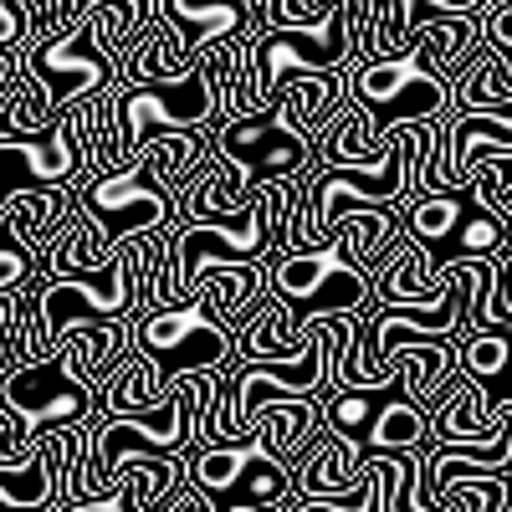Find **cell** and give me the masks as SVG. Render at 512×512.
Listing matches in <instances>:
<instances>
[{
  "instance_id": "cb8c5ba5",
  "label": "cell",
  "mask_w": 512,
  "mask_h": 512,
  "mask_svg": "<svg viewBox=\"0 0 512 512\" xmlns=\"http://www.w3.org/2000/svg\"><path fill=\"white\" fill-rule=\"evenodd\" d=\"M425 441H431V410H420L415 400H384L379 405V415H374V425H369V431H364V456L369 451H415V446H425Z\"/></svg>"
},
{
  "instance_id": "7402d4cb",
  "label": "cell",
  "mask_w": 512,
  "mask_h": 512,
  "mask_svg": "<svg viewBox=\"0 0 512 512\" xmlns=\"http://www.w3.org/2000/svg\"><path fill=\"white\" fill-rule=\"evenodd\" d=\"M395 231H400V210L395 205H359V210H349V216H338L328 246H338L349 262H359L374 277V267L395 246Z\"/></svg>"
},
{
  "instance_id": "5bb4252c",
  "label": "cell",
  "mask_w": 512,
  "mask_h": 512,
  "mask_svg": "<svg viewBox=\"0 0 512 512\" xmlns=\"http://www.w3.org/2000/svg\"><path fill=\"white\" fill-rule=\"evenodd\" d=\"M267 287H272V256H262V262H226V267L200 272L195 303L216 318L221 328L236 333V323H241L256 303H262Z\"/></svg>"
},
{
  "instance_id": "d6986e66",
  "label": "cell",
  "mask_w": 512,
  "mask_h": 512,
  "mask_svg": "<svg viewBox=\"0 0 512 512\" xmlns=\"http://www.w3.org/2000/svg\"><path fill=\"white\" fill-rule=\"evenodd\" d=\"M216 512H246V507H292V461L272 456L251 441L246 461L236 466V477L210 497Z\"/></svg>"
},
{
  "instance_id": "f35d334b",
  "label": "cell",
  "mask_w": 512,
  "mask_h": 512,
  "mask_svg": "<svg viewBox=\"0 0 512 512\" xmlns=\"http://www.w3.org/2000/svg\"><path fill=\"white\" fill-rule=\"evenodd\" d=\"M502 379H512V364H507V374H502Z\"/></svg>"
},
{
  "instance_id": "74e56055",
  "label": "cell",
  "mask_w": 512,
  "mask_h": 512,
  "mask_svg": "<svg viewBox=\"0 0 512 512\" xmlns=\"http://www.w3.org/2000/svg\"><path fill=\"white\" fill-rule=\"evenodd\" d=\"M88 6H98V0H67V16H72V21H77V16H82V11H88Z\"/></svg>"
},
{
  "instance_id": "ac0fdd59",
  "label": "cell",
  "mask_w": 512,
  "mask_h": 512,
  "mask_svg": "<svg viewBox=\"0 0 512 512\" xmlns=\"http://www.w3.org/2000/svg\"><path fill=\"white\" fill-rule=\"evenodd\" d=\"M318 431H323V400H308V395H277V400L262 405V415H256L251 441L262 446V451H272V456H282V461L297 466V461L308 456V446H313Z\"/></svg>"
},
{
  "instance_id": "836d02e7",
  "label": "cell",
  "mask_w": 512,
  "mask_h": 512,
  "mask_svg": "<svg viewBox=\"0 0 512 512\" xmlns=\"http://www.w3.org/2000/svg\"><path fill=\"white\" fill-rule=\"evenodd\" d=\"M482 41L512 67V0H507V6H492V11L482 16Z\"/></svg>"
},
{
  "instance_id": "2e32d148",
  "label": "cell",
  "mask_w": 512,
  "mask_h": 512,
  "mask_svg": "<svg viewBox=\"0 0 512 512\" xmlns=\"http://www.w3.org/2000/svg\"><path fill=\"white\" fill-rule=\"evenodd\" d=\"M349 103V67H328V72H292L282 88H277V113L308 134L318 144L323 123Z\"/></svg>"
},
{
  "instance_id": "8fae6325",
  "label": "cell",
  "mask_w": 512,
  "mask_h": 512,
  "mask_svg": "<svg viewBox=\"0 0 512 512\" xmlns=\"http://www.w3.org/2000/svg\"><path fill=\"white\" fill-rule=\"evenodd\" d=\"M26 72L41 82V88H47L52 113H62V108L82 103L88 93L113 88V82H118V62L88 36V26H82V21H72V26H62L52 36H41V41H31V47H26Z\"/></svg>"
},
{
  "instance_id": "603a6c76",
  "label": "cell",
  "mask_w": 512,
  "mask_h": 512,
  "mask_svg": "<svg viewBox=\"0 0 512 512\" xmlns=\"http://www.w3.org/2000/svg\"><path fill=\"white\" fill-rule=\"evenodd\" d=\"M384 128L374 123V113L349 93V103L338 108L328 123H323V134H318V169H328V164H359V159H374L379 149H384Z\"/></svg>"
},
{
  "instance_id": "d6a6232c",
  "label": "cell",
  "mask_w": 512,
  "mask_h": 512,
  "mask_svg": "<svg viewBox=\"0 0 512 512\" xmlns=\"http://www.w3.org/2000/svg\"><path fill=\"white\" fill-rule=\"evenodd\" d=\"M21 359V287L0 292V369Z\"/></svg>"
},
{
  "instance_id": "52a82bcc",
  "label": "cell",
  "mask_w": 512,
  "mask_h": 512,
  "mask_svg": "<svg viewBox=\"0 0 512 512\" xmlns=\"http://www.w3.org/2000/svg\"><path fill=\"white\" fill-rule=\"evenodd\" d=\"M210 159H216L231 185L241 195H251L256 185L267 180H287V175H308L318 169V149L308 134H297V128L272 108L262 113H241V118H221L210 128Z\"/></svg>"
},
{
  "instance_id": "83f0119b",
  "label": "cell",
  "mask_w": 512,
  "mask_h": 512,
  "mask_svg": "<svg viewBox=\"0 0 512 512\" xmlns=\"http://www.w3.org/2000/svg\"><path fill=\"white\" fill-rule=\"evenodd\" d=\"M446 512H512V472H472L446 487Z\"/></svg>"
},
{
  "instance_id": "3957f363",
  "label": "cell",
  "mask_w": 512,
  "mask_h": 512,
  "mask_svg": "<svg viewBox=\"0 0 512 512\" xmlns=\"http://www.w3.org/2000/svg\"><path fill=\"white\" fill-rule=\"evenodd\" d=\"M359 313H323L308 323V338L297 354L282 359H251V364H231V384H226V410L216 420V441H246L256 431V415L277 395H308V400H328L333 395V374H338V349L344 333L354 328Z\"/></svg>"
},
{
  "instance_id": "4316f807",
  "label": "cell",
  "mask_w": 512,
  "mask_h": 512,
  "mask_svg": "<svg viewBox=\"0 0 512 512\" xmlns=\"http://www.w3.org/2000/svg\"><path fill=\"white\" fill-rule=\"evenodd\" d=\"M512 364V328H466L456 344V374L466 379H502Z\"/></svg>"
},
{
  "instance_id": "30bf717a",
  "label": "cell",
  "mask_w": 512,
  "mask_h": 512,
  "mask_svg": "<svg viewBox=\"0 0 512 512\" xmlns=\"http://www.w3.org/2000/svg\"><path fill=\"white\" fill-rule=\"evenodd\" d=\"M349 93L374 113L379 128L446 118L451 113V77H436L431 67H420L410 52L379 57V62H354L349 67Z\"/></svg>"
},
{
  "instance_id": "5b68a950",
  "label": "cell",
  "mask_w": 512,
  "mask_h": 512,
  "mask_svg": "<svg viewBox=\"0 0 512 512\" xmlns=\"http://www.w3.org/2000/svg\"><path fill=\"white\" fill-rule=\"evenodd\" d=\"M190 446V400L175 384L164 400L134 415H98L88 425V446H82V472L67 502L82 497H108V482L123 461L134 456H164V451H185Z\"/></svg>"
},
{
  "instance_id": "d4e9b609",
  "label": "cell",
  "mask_w": 512,
  "mask_h": 512,
  "mask_svg": "<svg viewBox=\"0 0 512 512\" xmlns=\"http://www.w3.org/2000/svg\"><path fill=\"white\" fill-rule=\"evenodd\" d=\"M466 195L472 190H461V195H410L405 200V216H400V231L415 241V246H441L451 231H456V221L466 216Z\"/></svg>"
},
{
  "instance_id": "4fadbf2b",
  "label": "cell",
  "mask_w": 512,
  "mask_h": 512,
  "mask_svg": "<svg viewBox=\"0 0 512 512\" xmlns=\"http://www.w3.org/2000/svg\"><path fill=\"white\" fill-rule=\"evenodd\" d=\"M57 354L67 359V369L77 379H88L93 390H108L118 364L134 354V318H93L77 323L72 333H62Z\"/></svg>"
},
{
  "instance_id": "8992f818",
  "label": "cell",
  "mask_w": 512,
  "mask_h": 512,
  "mask_svg": "<svg viewBox=\"0 0 512 512\" xmlns=\"http://www.w3.org/2000/svg\"><path fill=\"white\" fill-rule=\"evenodd\" d=\"M216 123H221V98H216V82H210L205 62H195L185 77H169V82H118V93H113L118 169L154 134H175V128L210 134Z\"/></svg>"
},
{
  "instance_id": "9c48e42d",
  "label": "cell",
  "mask_w": 512,
  "mask_h": 512,
  "mask_svg": "<svg viewBox=\"0 0 512 512\" xmlns=\"http://www.w3.org/2000/svg\"><path fill=\"white\" fill-rule=\"evenodd\" d=\"M134 354H144V359L164 374L169 390H175L185 374L236 364V333L221 328V323L190 297V303H180V308L134 313Z\"/></svg>"
},
{
  "instance_id": "4dcf8cb0",
  "label": "cell",
  "mask_w": 512,
  "mask_h": 512,
  "mask_svg": "<svg viewBox=\"0 0 512 512\" xmlns=\"http://www.w3.org/2000/svg\"><path fill=\"white\" fill-rule=\"evenodd\" d=\"M477 205L497 210V216L512 226V149H487L477 159V180H472Z\"/></svg>"
},
{
  "instance_id": "9a60e30c",
  "label": "cell",
  "mask_w": 512,
  "mask_h": 512,
  "mask_svg": "<svg viewBox=\"0 0 512 512\" xmlns=\"http://www.w3.org/2000/svg\"><path fill=\"white\" fill-rule=\"evenodd\" d=\"M185 487H190V446L164 451V456H134V461H123L108 482V492L123 497L134 512H164Z\"/></svg>"
},
{
  "instance_id": "8d00e7d4",
  "label": "cell",
  "mask_w": 512,
  "mask_h": 512,
  "mask_svg": "<svg viewBox=\"0 0 512 512\" xmlns=\"http://www.w3.org/2000/svg\"><path fill=\"white\" fill-rule=\"evenodd\" d=\"M164 512H216V502H210V497H205V492H200V487L190 482V487H185V492H180L175 502H169Z\"/></svg>"
},
{
  "instance_id": "ffe728a7",
  "label": "cell",
  "mask_w": 512,
  "mask_h": 512,
  "mask_svg": "<svg viewBox=\"0 0 512 512\" xmlns=\"http://www.w3.org/2000/svg\"><path fill=\"white\" fill-rule=\"evenodd\" d=\"M308 328L292 318L287 297H277L272 287L262 292V303H256L241 323H236V359L251 364V359H282V354H297L303 349Z\"/></svg>"
},
{
  "instance_id": "1f68e13d",
  "label": "cell",
  "mask_w": 512,
  "mask_h": 512,
  "mask_svg": "<svg viewBox=\"0 0 512 512\" xmlns=\"http://www.w3.org/2000/svg\"><path fill=\"white\" fill-rule=\"evenodd\" d=\"M41 272V251L11 226V216L0 210V292L6 287H21L26 277Z\"/></svg>"
},
{
  "instance_id": "ba28073f",
  "label": "cell",
  "mask_w": 512,
  "mask_h": 512,
  "mask_svg": "<svg viewBox=\"0 0 512 512\" xmlns=\"http://www.w3.org/2000/svg\"><path fill=\"white\" fill-rule=\"evenodd\" d=\"M272 292L287 297L292 318L303 328L323 313H369L374 308V277L359 262H349L338 246L272 256Z\"/></svg>"
},
{
  "instance_id": "44dd1931",
  "label": "cell",
  "mask_w": 512,
  "mask_h": 512,
  "mask_svg": "<svg viewBox=\"0 0 512 512\" xmlns=\"http://www.w3.org/2000/svg\"><path fill=\"white\" fill-rule=\"evenodd\" d=\"M482 47V16H436L425 21L410 41V57L420 67H431L436 77H456L472 52Z\"/></svg>"
},
{
  "instance_id": "d590c367",
  "label": "cell",
  "mask_w": 512,
  "mask_h": 512,
  "mask_svg": "<svg viewBox=\"0 0 512 512\" xmlns=\"http://www.w3.org/2000/svg\"><path fill=\"white\" fill-rule=\"evenodd\" d=\"M57 512H134V507H128L123 497H113V492H108V497H82V502H62Z\"/></svg>"
},
{
  "instance_id": "7c38bea8",
  "label": "cell",
  "mask_w": 512,
  "mask_h": 512,
  "mask_svg": "<svg viewBox=\"0 0 512 512\" xmlns=\"http://www.w3.org/2000/svg\"><path fill=\"white\" fill-rule=\"evenodd\" d=\"M159 26L175 36V47L200 62L205 47H216L226 36L262 31V6L256 0H159Z\"/></svg>"
},
{
  "instance_id": "6da1fadb",
  "label": "cell",
  "mask_w": 512,
  "mask_h": 512,
  "mask_svg": "<svg viewBox=\"0 0 512 512\" xmlns=\"http://www.w3.org/2000/svg\"><path fill=\"white\" fill-rule=\"evenodd\" d=\"M297 195H303V175H287V180L256 185L246 195V205L226 221H175L164 231V256L144 287V313L190 303L200 272H210V267L282 256Z\"/></svg>"
},
{
  "instance_id": "7a4b0ae2",
  "label": "cell",
  "mask_w": 512,
  "mask_h": 512,
  "mask_svg": "<svg viewBox=\"0 0 512 512\" xmlns=\"http://www.w3.org/2000/svg\"><path fill=\"white\" fill-rule=\"evenodd\" d=\"M374 21V0H333V6L308 26H262L241 36V62H246V98L251 113L277 103V88L292 72H328V67H354Z\"/></svg>"
},
{
  "instance_id": "e575fe53",
  "label": "cell",
  "mask_w": 512,
  "mask_h": 512,
  "mask_svg": "<svg viewBox=\"0 0 512 512\" xmlns=\"http://www.w3.org/2000/svg\"><path fill=\"white\" fill-rule=\"evenodd\" d=\"M31 31H26V16L16 0H0V52H11V47H26Z\"/></svg>"
},
{
  "instance_id": "e0dca14e",
  "label": "cell",
  "mask_w": 512,
  "mask_h": 512,
  "mask_svg": "<svg viewBox=\"0 0 512 512\" xmlns=\"http://www.w3.org/2000/svg\"><path fill=\"white\" fill-rule=\"evenodd\" d=\"M497 425H502V415H497L492 390L482 379H466V374H456L441 390V400L431 405V436L436 441H487Z\"/></svg>"
},
{
  "instance_id": "277c9868",
  "label": "cell",
  "mask_w": 512,
  "mask_h": 512,
  "mask_svg": "<svg viewBox=\"0 0 512 512\" xmlns=\"http://www.w3.org/2000/svg\"><path fill=\"white\" fill-rule=\"evenodd\" d=\"M93 415H103V390L77 379L57 349L0 369V466L26 461L52 425H82Z\"/></svg>"
},
{
  "instance_id": "484cf974",
  "label": "cell",
  "mask_w": 512,
  "mask_h": 512,
  "mask_svg": "<svg viewBox=\"0 0 512 512\" xmlns=\"http://www.w3.org/2000/svg\"><path fill=\"white\" fill-rule=\"evenodd\" d=\"M169 395L164 374L144 359V354H128L113 374V384L103 390V415H134V410H149L154 400Z\"/></svg>"
},
{
  "instance_id": "f1b7e54d",
  "label": "cell",
  "mask_w": 512,
  "mask_h": 512,
  "mask_svg": "<svg viewBox=\"0 0 512 512\" xmlns=\"http://www.w3.org/2000/svg\"><path fill=\"white\" fill-rule=\"evenodd\" d=\"M451 246H456V256H502V246H512V226L487 205H466Z\"/></svg>"
},
{
  "instance_id": "f546056e",
  "label": "cell",
  "mask_w": 512,
  "mask_h": 512,
  "mask_svg": "<svg viewBox=\"0 0 512 512\" xmlns=\"http://www.w3.org/2000/svg\"><path fill=\"white\" fill-rule=\"evenodd\" d=\"M384 390V384H379ZM379 390H333L323 400V431H338V436H349V441H364V431L374 425L379 415Z\"/></svg>"
}]
</instances>
